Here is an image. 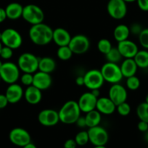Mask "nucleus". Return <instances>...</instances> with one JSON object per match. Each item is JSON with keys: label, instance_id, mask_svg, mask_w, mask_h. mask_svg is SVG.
Instances as JSON below:
<instances>
[{"label": "nucleus", "instance_id": "f257e3e1", "mask_svg": "<svg viewBox=\"0 0 148 148\" xmlns=\"http://www.w3.org/2000/svg\"><path fill=\"white\" fill-rule=\"evenodd\" d=\"M53 30L45 23L33 25L29 29L28 36L33 43L43 46L49 44L52 40Z\"/></svg>", "mask_w": 148, "mask_h": 148}, {"label": "nucleus", "instance_id": "f03ea898", "mask_svg": "<svg viewBox=\"0 0 148 148\" xmlns=\"http://www.w3.org/2000/svg\"><path fill=\"white\" fill-rule=\"evenodd\" d=\"M81 111L75 101H68L65 102L58 111L59 121L65 124H75L81 116Z\"/></svg>", "mask_w": 148, "mask_h": 148}, {"label": "nucleus", "instance_id": "7ed1b4c3", "mask_svg": "<svg viewBox=\"0 0 148 148\" xmlns=\"http://www.w3.org/2000/svg\"><path fill=\"white\" fill-rule=\"evenodd\" d=\"M39 59L31 53L26 52L19 56L17 59V66L23 73L34 74L39 70Z\"/></svg>", "mask_w": 148, "mask_h": 148}, {"label": "nucleus", "instance_id": "20e7f679", "mask_svg": "<svg viewBox=\"0 0 148 148\" xmlns=\"http://www.w3.org/2000/svg\"><path fill=\"white\" fill-rule=\"evenodd\" d=\"M44 17L42 9L36 4H29L23 7L22 17L31 25L43 23Z\"/></svg>", "mask_w": 148, "mask_h": 148}, {"label": "nucleus", "instance_id": "39448f33", "mask_svg": "<svg viewBox=\"0 0 148 148\" xmlns=\"http://www.w3.org/2000/svg\"><path fill=\"white\" fill-rule=\"evenodd\" d=\"M100 72L104 78V82H107L109 83H119L123 77L120 66H118V64L106 62L102 66Z\"/></svg>", "mask_w": 148, "mask_h": 148}, {"label": "nucleus", "instance_id": "423d86ee", "mask_svg": "<svg viewBox=\"0 0 148 148\" xmlns=\"http://www.w3.org/2000/svg\"><path fill=\"white\" fill-rule=\"evenodd\" d=\"M1 41L3 46L11 48L12 49H17L23 44V37L15 29H5L1 32Z\"/></svg>", "mask_w": 148, "mask_h": 148}, {"label": "nucleus", "instance_id": "0eeeda50", "mask_svg": "<svg viewBox=\"0 0 148 148\" xmlns=\"http://www.w3.org/2000/svg\"><path fill=\"white\" fill-rule=\"evenodd\" d=\"M20 71L18 66L16 64L11 62H4L0 69L1 80L9 85L16 83L20 78Z\"/></svg>", "mask_w": 148, "mask_h": 148}, {"label": "nucleus", "instance_id": "6e6552de", "mask_svg": "<svg viewBox=\"0 0 148 148\" xmlns=\"http://www.w3.org/2000/svg\"><path fill=\"white\" fill-rule=\"evenodd\" d=\"M109 15L115 20H121L127 14V5L123 0H109L107 4Z\"/></svg>", "mask_w": 148, "mask_h": 148}, {"label": "nucleus", "instance_id": "1a4fd4ad", "mask_svg": "<svg viewBox=\"0 0 148 148\" xmlns=\"http://www.w3.org/2000/svg\"><path fill=\"white\" fill-rule=\"evenodd\" d=\"M89 142L94 146L105 145L109 140V134L107 130L100 126L89 128Z\"/></svg>", "mask_w": 148, "mask_h": 148}, {"label": "nucleus", "instance_id": "9d476101", "mask_svg": "<svg viewBox=\"0 0 148 148\" xmlns=\"http://www.w3.org/2000/svg\"><path fill=\"white\" fill-rule=\"evenodd\" d=\"M9 139L13 145L20 147L31 143V137L28 132L20 127L12 129L9 134Z\"/></svg>", "mask_w": 148, "mask_h": 148}, {"label": "nucleus", "instance_id": "9b49d317", "mask_svg": "<svg viewBox=\"0 0 148 148\" xmlns=\"http://www.w3.org/2000/svg\"><path fill=\"white\" fill-rule=\"evenodd\" d=\"M68 46L75 54H83L88 51L89 49V39L84 35H75L73 37H71Z\"/></svg>", "mask_w": 148, "mask_h": 148}, {"label": "nucleus", "instance_id": "f8f14e48", "mask_svg": "<svg viewBox=\"0 0 148 148\" xmlns=\"http://www.w3.org/2000/svg\"><path fill=\"white\" fill-rule=\"evenodd\" d=\"M84 86L90 90L100 89L104 84V80L100 70L90 69L84 75Z\"/></svg>", "mask_w": 148, "mask_h": 148}, {"label": "nucleus", "instance_id": "ddd939ff", "mask_svg": "<svg viewBox=\"0 0 148 148\" xmlns=\"http://www.w3.org/2000/svg\"><path fill=\"white\" fill-rule=\"evenodd\" d=\"M38 121L44 127H54L59 121L58 111L52 108H46L39 113Z\"/></svg>", "mask_w": 148, "mask_h": 148}, {"label": "nucleus", "instance_id": "4468645a", "mask_svg": "<svg viewBox=\"0 0 148 148\" xmlns=\"http://www.w3.org/2000/svg\"><path fill=\"white\" fill-rule=\"evenodd\" d=\"M109 98L118 106L123 102H126L128 98V92L125 87L119 83L113 84L109 89Z\"/></svg>", "mask_w": 148, "mask_h": 148}, {"label": "nucleus", "instance_id": "2eb2a0df", "mask_svg": "<svg viewBox=\"0 0 148 148\" xmlns=\"http://www.w3.org/2000/svg\"><path fill=\"white\" fill-rule=\"evenodd\" d=\"M97 98L94 96L91 92H86L83 93L77 101L81 112L88 113L92 110L96 109Z\"/></svg>", "mask_w": 148, "mask_h": 148}, {"label": "nucleus", "instance_id": "dca6fc26", "mask_svg": "<svg viewBox=\"0 0 148 148\" xmlns=\"http://www.w3.org/2000/svg\"><path fill=\"white\" fill-rule=\"evenodd\" d=\"M117 49L122 57L125 59H133L139 51L137 45L129 39L118 42Z\"/></svg>", "mask_w": 148, "mask_h": 148}, {"label": "nucleus", "instance_id": "f3484780", "mask_svg": "<svg viewBox=\"0 0 148 148\" xmlns=\"http://www.w3.org/2000/svg\"><path fill=\"white\" fill-rule=\"evenodd\" d=\"M52 78L50 74L38 71L33 74V85L41 90H45L52 85Z\"/></svg>", "mask_w": 148, "mask_h": 148}, {"label": "nucleus", "instance_id": "a211bd4d", "mask_svg": "<svg viewBox=\"0 0 148 148\" xmlns=\"http://www.w3.org/2000/svg\"><path fill=\"white\" fill-rule=\"evenodd\" d=\"M24 95V90L21 85L17 83L9 85L5 92V95L9 103L15 104L18 103Z\"/></svg>", "mask_w": 148, "mask_h": 148}, {"label": "nucleus", "instance_id": "6ab92c4d", "mask_svg": "<svg viewBox=\"0 0 148 148\" xmlns=\"http://www.w3.org/2000/svg\"><path fill=\"white\" fill-rule=\"evenodd\" d=\"M96 109L101 114L111 115L115 111L116 106L109 97H99L97 98Z\"/></svg>", "mask_w": 148, "mask_h": 148}, {"label": "nucleus", "instance_id": "aec40b11", "mask_svg": "<svg viewBox=\"0 0 148 148\" xmlns=\"http://www.w3.org/2000/svg\"><path fill=\"white\" fill-rule=\"evenodd\" d=\"M71 36L69 32L63 27H57L53 30L52 40L59 46H68L71 41Z\"/></svg>", "mask_w": 148, "mask_h": 148}, {"label": "nucleus", "instance_id": "412c9836", "mask_svg": "<svg viewBox=\"0 0 148 148\" xmlns=\"http://www.w3.org/2000/svg\"><path fill=\"white\" fill-rule=\"evenodd\" d=\"M23 96L28 103L30 105H37L42 99V92L41 90L32 85L26 88Z\"/></svg>", "mask_w": 148, "mask_h": 148}, {"label": "nucleus", "instance_id": "4be33fe9", "mask_svg": "<svg viewBox=\"0 0 148 148\" xmlns=\"http://www.w3.org/2000/svg\"><path fill=\"white\" fill-rule=\"evenodd\" d=\"M120 68L123 77L127 78L136 75L139 67L133 59H125L120 64Z\"/></svg>", "mask_w": 148, "mask_h": 148}, {"label": "nucleus", "instance_id": "5701e85b", "mask_svg": "<svg viewBox=\"0 0 148 148\" xmlns=\"http://www.w3.org/2000/svg\"><path fill=\"white\" fill-rule=\"evenodd\" d=\"M4 10L7 18L10 20H17L22 17L23 6L20 3L12 2L10 3Z\"/></svg>", "mask_w": 148, "mask_h": 148}, {"label": "nucleus", "instance_id": "b1692460", "mask_svg": "<svg viewBox=\"0 0 148 148\" xmlns=\"http://www.w3.org/2000/svg\"><path fill=\"white\" fill-rule=\"evenodd\" d=\"M56 69V62L49 56H44L39 59V70L51 74Z\"/></svg>", "mask_w": 148, "mask_h": 148}, {"label": "nucleus", "instance_id": "393cba45", "mask_svg": "<svg viewBox=\"0 0 148 148\" xmlns=\"http://www.w3.org/2000/svg\"><path fill=\"white\" fill-rule=\"evenodd\" d=\"M130 35L129 27L124 24H120L115 27L113 30V37L118 42L123 41L129 38Z\"/></svg>", "mask_w": 148, "mask_h": 148}, {"label": "nucleus", "instance_id": "a878e982", "mask_svg": "<svg viewBox=\"0 0 148 148\" xmlns=\"http://www.w3.org/2000/svg\"><path fill=\"white\" fill-rule=\"evenodd\" d=\"M101 115L102 114L97 109L92 110V111L86 113L85 116L86 127L91 128V127L98 126L101 121Z\"/></svg>", "mask_w": 148, "mask_h": 148}, {"label": "nucleus", "instance_id": "bb28decb", "mask_svg": "<svg viewBox=\"0 0 148 148\" xmlns=\"http://www.w3.org/2000/svg\"><path fill=\"white\" fill-rule=\"evenodd\" d=\"M136 65L141 69L148 68V51L139 50L134 57L133 58Z\"/></svg>", "mask_w": 148, "mask_h": 148}, {"label": "nucleus", "instance_id": "cd10ccee", "mask_svg": "<svg viewBox=\"0 0 148 148\" xmlns=\"http://www.w3.org/2000/svg\"><path fill=\"white\" fill-rule=\"evenodd\" d=\"M73 53L68 46H59L57 51V56L60 60L68 61L72 57Z\"/></svg>", "mask_w": 148, "mask_h": 148}, {"label": "nucleus", "instance_id": "c85d7f7f", "mask_svg": "<svg viewBox=\"0 0 148 148\" xmlns=\"http://www.w3.org/2000/svg\"><path fill=\"white\" fill-rule=\"evenodd\" d=\"M136 115L139 120L148 123V103L145 101L139 104L136 108Z\"/></svg>", "mask_w": 148, "mask_h": 148}, {"label": "nucleus", "instance_id": "c756f323", "mask_svg": "<svg viewBox=\"0 0 148 148\" xmlns=\"http://www.w3.org/2000/svg\"><path fill=\"white\" fill-rule=\"evenodd\" d=\"M105 58L106 60L108 62L118 64L121 61L123 57L117 48H112L110 51L107 54H105Z\"/></svg>", "mask_w": 148, "mask_h": 148}, {"label": "nucleus", "instance_id": "7c9ffc66", "mask_svg": "<svg viewBox=\"0 0 148 148\" xmlns=\"http://www.w3.org/2000/svg\"><path fill=\"white\" fill-rule=\"evenodd\" d=\"M113 48L111 44V42L107 38H102L97 43V49L102 54L105 55L110 51V49Z\"/></svg>", "mask_w": 148, "mask_h": 148}, {"label": "nucleus", "instance_id": "2f4dec72", "mask_svg": "<svg viewBox=\"0 0 148 148\" xmlns=\"http://www.w3.org/2000/svg\"><path fill=\"white\" fill-rule=\"evenodd\" d=\"M75 143H76L77 145L78 146H84L89 142V138L88 132L86 131H81L77 133L75 135Z\"/></svg>", "mask_w": 148, "mask_h": 148}, {"label": "nucleus", "instance_id": "473e14b6", "mask_svg": "<svg viewBox=\"0 0 148 148\" xmlns=\"http://www.w3.org/2000/svg\"><path fill=\"white\" fill-rule=\"evenodd\" d=\"M126 87H127V88L129 90H136L140 87L141 82L139 77H137L136 75H133V76L126 78Z\"/></svg>", "mask_w": 148, "mask_h": 148}, {"label": "nucleus", "instance_id": "72a5a7b5", "mask_svg": "<svg viewBox=\"0 0 148 148\" xmlns=\"http://www.w3.org/2000/svg\"><path fill=\"white\" fill-rule=\"evenodd\" d=\"M131 108L130 105L126 103V101L116 106V111L118 113L119 115L122 116H126L129 115V114L131 113Z\"/></svg>", "mask_w": 148, "mask_h": 148}, {"label": "nucleus", "instance_id": "f704fd0d", "mask_svg": "<svg viewBox=\"0 0 148 148\" xmlns=\"http://www.w3.org/2000/svg\"><path fill=\"white\" fill-rule=\"evenodd\" d=\"M138 36L141 46L144 49H148V28H143Z\"/></svg>", "mask_w": 148, "mask_h": 148}, {"label": "nucleus", "instance_id": "c9c22d12", "mask_svg": "<svg viewBox=\"0 0 148 148\" xmlns=\"http://www.w3.org/2000/svg\"><path fill=\"white\" fill-rule=\"evenodd\" d=\"M20 79L21 83L25 86L28 87L33 85V74L30 73H23L21 77H20Z\"/></svg>", "mask_w": 148, "mask_h": 148}, {"label": "nucleus", "instance_id": "e433bc0d", "mask_svg": "<svg viewBox=\"0 0 148 148\" xmlns=\"http://www.w3.org/2000/svg\"><path fill=\"white\" fill-rule=\"evenodd\" d=\"M12 56L13 49H12L10 47H7V46H3L1 52H0V56H1V59L7 60V59H11L12 57Z\"/></svg>", "mask_w": 148, "mask_h": 148}, {"label": "nucleus", "instance_id": "4c0bfd02", "mask_svg": "<svg viewBox=\"0 0 148 148\" xmlns=\"http://www.w3.org/2000/svg\"><path fill=\"white\" fill-rule=\"evenodd\" d=\"M129 30H130V33H132L135 36H139V33L143 30V28H142V25L139 23H133L129 27Z\"/></svg>", "mask_w": 148, "mask_h": 148}, {"label": "nucleus", "instance_id": "58836bf2", "mask_svg": "<svg viewBox=\"0 0 148 148\" xmlns=\"http://www.w3.org/2000/svg\"><path fill=\"white\" fill-rule=\"evenodd\" d=\"M138 7L144 12H148V0H136Z\"/></svg>", "mask_w": 148, "mask_h": 148}, {"label": "nucleus", "instance_id": "ea45409f", "mask_svg": "<svg viewBox=\"0 0 148 148\" xmlns=\"http://www.w3.org/2000/svg\"><path fill=\"white\" fill-rule=\"evenodd\" d=\"M137 128L141 132H146L147 131H148V123L140 120L137 124Z\"/></svg>", "mask_w": 148, "mask_h": 148}, {"label": "nucleus", "instance_id": "a19ab883", "mask_svg": "<svg viewBox=\"0 0 148 148\" xmlns=\"http://www.w3.org/2000/svg\"><path fill=\"white\" fill-rule=\"evenodd\" d=\"M77 146L74 139H68L64 143V148H76Z\"/></svg>", "mask_w": 148, "mask_h": 148}, {"label": "nucleus", "instance_id": "79ce46f5", "mask_svg": "<svg viewBox=\"0 0 148 148\" xmlns=\"http://www.w3.org/2000/svg\"><path fill=\"white\" fill-rule=\"evenodd\" d=\"M9 103L5 94H0V109L4 108Z\"/></svg>", "mask_w": 148, "mask_h": 148}, {"label": "nucleus", "instance_id": "37998d69", "mask_svg": "<svg viewBox=\"0 0 148 148\" xmlns=\"http://www.w3.org/2000/svg\"><path fill=\"white\" fill-rule=\"evenodd\" d=\"M75 124H76V125L78 127H80V128H84V127H86V124L85 117L80 116Z\"/></svg>", "mask_w": 148, "mask_h": 148}, {"label": "nucleus", "instance_id": "c03bdc74", "mask_svg": "<svg viewBox=\"0 0 148 148\" xmlns=\"http://www.w3.org/2000/svg\"><path fill=\"white\" fill-rule=\"evenodd\" d=\"M6 19H7V15H6L5 10L0 7V23H3Z\"/></svg>", "mask_w": 148, "mask_h": 148}, {"label": "nucleus", "instance_id": "a18cd8bd", "mask_svg": "<svg viewBox=\"0 0 148 148\" xmlns=\"http://www.w3.org/2000/svg\"><path fill=\"white\" fill-rule=\"evenodd\" d=\"M75 83L78 86H83L84 85V76H78L75 79Z\"/></svg>", "mask_w": 148, "mask_h": 148}, {"label": "nucleus", "instance_id": "49530a36", "mask_svg": "<svg viewBox=\"0 0 148 148\" xmlns=\"http://www.w3.org/2000/svg\"><path fill=\"white\" fill-rule=\"evenodd\" d=\"M91 93L94 95L95 97H97V98L100 97V89H95V90H91Z\"/></svg>", "mask_w": 148, "mask_h": 148}, {"label": "nucleus", "instance_id": "de8ad7c7", "mask_svg": "<svg viewBox=\"0 0 148 148\" xmlns=\"http://www.w3.org/2000/svg\"><path fill=\"white\" fill-rule=\"evenodd\" d=\"M22 148H37V147H36V146L33 143H28V144L26 145V146H24V147H23Z\"/></svg>", "mask_w": 148, "mask_h": 148}, {"label": "nucleus", "instance_id": "09e8293b", "mask_svg": "<svg viewBox=\"0 0 148 148\" xmlns=\"http://www.w3.org/2000/svg\"><path fill=\"white\" fill-rule=\"evenodd\" d=\"M144 139H145V141L148 143V131H147L146 132H145V135H144Z\"/></svg>", "mask_w": 148, "mask_h": 148}, {"label": "nucleus", "instance_id": "8fccbe9b", "mask_svg": "<svg viewBox=\"0 0 148 148\" xmlns=\"http://www.w3.org/2000/svg\"><path fill=\"white\" fill-rule=\"evenodd\" d=\"M126 3H131L134 2V1H136V0H123Z\"/></svg>", "mask_w": 148, "mask_h": 148}, {"label": "nucleus", "instance_id": "3c124183", "mask_svg": "<svg viewBox=\"0 0 148 148\" xmlns=\"http://www.w3.org/2000/svg\"><path fill=\"white\" fill-rule=\"evenodd\" d=\"M94 148H107L105 145H100V146H94Z\"/></svg>", "mask_w": 148, "mask_h": 148}, {"label": "nucleus", "instance_id": "603ef678", "mask_svg": "<svg viewBox=\"0 0 148 148\" xmlns=\"http://www.w3.org/2000/svg\"><path fill=\"white\" fill-rule=\"evenodd\" d=\"M145 102H146L147 103H148V93L147 94L146 97H145Z\"/></svg>", "mask_w": 148, "mask_h": 148}, {"label": "nucleus", "instance_id": "864d4df0", "mask_svg": "<svg viewBox=\"0 0 148 148\" xmlns=\"http://www.w3.org/2000/svg\"><path fill=\"white\" fill-rule=\"evenodd\" d=\"M2 47H3V44H2V43H1V40H0V52H1V49H2Z\"/></svg>", "mask_w": 148, "mask_h": 148}, {"label": "nucleus", "instance_id": "5fc2aeb1", "mask_svg": "<svg viewBox=\"0 0 148 148\" xmlns=\"http://www.w3.org/2000/svg\"><path fill=\"white\" fill-rule=\"evenodd\" d=\"M2 65H3V62L0 60V69H1V67L2 66Z\"/></svg>", "mask_w": 148, "mask_h": 148}, {"label": "nucleus", "instance_id": "6e6d98bb", "mask_svg": "<svg viewBox=\"0 0 148 148\" xmlns=\"http://www.w3.org/2000/svg\"><path fill=\"white\" fill-rule=\"evenodd\" d=\"M1 33H0V40H1Z\"/></svg>", "mask_w": 148, "mask_h": 148}, {"label": "nucleus", "instance_id": "4d7b16f0", "mask_svg": "<svg viewBox=\"0 0 148 148\" xmlns=\"http://www.w3.org/2000/svg\"><path fill=\"white\" fill-rule=\"evenodd\" d=\"M1 80V76H0V81Z\"/></svg>", "mask_w": 148, "mask_h": 148}, {"label": "nucleus", "instance_id": "13d9d810", "mask_svg": "<svg viewBox=\"0 0 148 148\" xmlns=\"http://www.w3.org/2000/svg\"><path fill=\"white\" fill-rule=\"evenodd\" d=\"M147 148H148V145H147Z\"/></svg>", "mask_w": 148, "mask_h": 148}]
</instances>
